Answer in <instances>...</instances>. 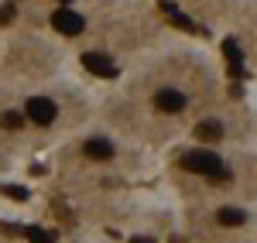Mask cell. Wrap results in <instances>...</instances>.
<instances>
[{"mask_svg":"<svg viewBox=\"0 0 257 243\" xmlns=\"http://www.w3.org/2000/svg\"><path fill=\"white\" fill-rule=\"evenodd\" d=\"M182 168L192 171V175L216 178V182H226V178H230V171L223 168V161H219L213 151H185V154H182Z\"/></svg>","mask_w":257,"mask_h":243,"instance_id":"1","label":"cell"},{"mask_svg":"<svg viewBox=\"0 0 257 243\" xmlns=\"http://www.w3.org/2000/svg\"><path fill=\"white\" fill-rule=\"evenodd\" d=\"M52 28H55L59 35L76 38V35H82V18L72 11V7H59V11L52 14Z\"/></svg>","mask_w":257,"mask_h":243,"instance_id":"2","label":"cell"},{"mask_svg":"<svg viewBox=\"0 0 257 243\" xmlns=\"http://www.w3.org/2000/svg\"><path fill=\"white\" fill-rule=\"evenodd\" d=\"M24 113H28V120L31 123H41V127H48V123L55 120V103L45 100V96H35V100H28V106H24Z\"/></svg>","mask_w":257,"mask_h":243,"instance_id":"3","label":"cell"},{"mask_svg":"<svg viewBox=\"0 0 257 243\" xmlns=\"http://www.w3.org/2000/svg\"><path fill=\"white\" fill-rule=\"evenodd\" d=\"M82 65H86L93 76H103V79H113V76H117L113 59H110V55H103V52H86V55H82Z\"/></svg>","mask_w":257,"mask_h":243,"instance_id":"4","label":"cell"},{"mask_svg":"<svg viewBox=\"0 0 257 243\" xmlns=\"http://www.w3.org/2000/svg\"><path fill=\"white\" fill-rule=\"evenodd\" d=\"M155 106H158L161 113H182L185 110V96L178 89H172V86H165V89L155 93Z\"/></svg>","mask_w":257,"mask_h":243,"instance_id":"5","label":"cell"},{"mask_svg":"<svg viewBox=\"0 0 257 243\" xmlns=\"http://www.w3.org/2000/svg\"><path fill=\"white\" fill-rule=\"evenodd\" d=\"M86 158H93V161L113 158V144L106 141V137H89V141H86Z\"/></svg>","mask_w":257,"mask_h":243,"instance_id":"6","label":"cell"},{"mask_svg":"<svg viewBox=\"0 0 257 243\" xmlns=\"http://www.w3.org/2000/svg\"><path fill=\"white\" fill-rule=\"evenodd\" d=\"M223 55H226V62H230V76H240V72H243V55H240V48H237L233 38L223 41Z\"/></svg>","mask_w":257,"mask_h":243,"instance_id":"7","label":"cell"},{"mask_svg":"<svg viewBox=\"0 0 257 243\" xmlns=\"http://www.w3.org/2000/svg\"><path fill=\"white\" fill-rule=\"evenodd\" d=\"M161 11H165V14L172 18V24H178V28H185V31H196V35H202V28H196V24H192V21L185 18L182 11H175V4H172V0H161Z\"/></svg>","mask_w":257,"mask_h":243,"instance_id":"8","label":"cell"},{"mask_svg":"<svg viewBox=\"0 0 257 243\" xmlns=\"http://www.w3.org/2000/svg\"><path fill=\"white\" fill-rule=\"evenodd\" d=\"M196 137L199 141H216V137H223V123L219 120H202L196 127Z\"/></svg>","mask_w":257,"mask_h":243,"instance_id":"9","label":"cell"},{"mask_svg":"<svg viewBox=\"0 0 257 243\" xmlns=\"http://www.w3.org/2000/svg\"><path fill=\"white\" fill-rule=\"evenodd\" d=\"M216 219L223 226H243V219H247V216H243L240 209H233V205H226V209H219V212H216Z\"/></svg>","mask_w":257,"mask_h":243,"instance_id":"10","label":"cell"},{"mask_svg":"<svg viewBox=\"0 0 257 243\" xmlns=\"http://www.w3.org/2000/svg\"><path fill=\"white\" fill-rule=\"evenodd\" d=\"M24 236L31 243H55V233H48V229H41V226H28Z\"/></svg>","mask_w":257,"mask_h":243,"instance_id":"11","label":"cell"},{"mask_svg":"<svg viewBox=\"0 0 257 243\" xmlns=\"http://www.w3.org/2000/svg\"><path fill=\"white\" fill-rule=\"evenodd\" d=\"M0 127H4V130H21V127H24V117L14 113V110H7V113L0 117Z\"/></svg>","mask_w":257,"mask_h":243,"instance_id":"12","label":"cell"},{"mask_svg":"<svg viewBox=\"0 0 257 243\" xmlns=\"http://www.w3.org/2000/svg\"><path fill=\"white\" fill-rule=\"evenodd\" d=\"M0 192H4L7 199H18V202H24V199H28V188H21V185H4Z\"/></svg>","mask_w":257,"mask_h":243,"instance_id":"13","label":"cell"},{"mask_svg":"<svg viewBox=\"0 0 257 243\" xmlns=\"http://www.w3.org/2000/svg\"><path fill=\"white\" fill-rule=\"evenodd\" d=\"M14 18V4H4V7H0V21H11Z\"/></svg>","mask_w":257,"mask_h":243,"instance_id":"14","label":"cell"},{"mask_svg":"<svg viewBox=\"0 0 257 243\" xmlns=\"http://www.w3.org/2000/svg\"><path fill=\"white\" fill-rule=\"evenodd\" d=\"M131 243H155V240H148V236H134Z\"/></svg>","mask_w":257,"mask_h":243,"instance_id":"15","label":"cell"},{"mask_svg":"<svg viewBox=\"0 0 257 243\" xmlns=\"http://www.w3.org/2000/svg\"><path fill=\"white\" fill-rule=\"evenodd\" d=\"M59 4H72V0H59Z\"/></svg>","mask_w":257,"mask_h":243,"instance_id":"16","label":"cell"}]
</instances>
